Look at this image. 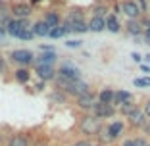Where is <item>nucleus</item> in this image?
<instances>
[{
    "mask_svg": "<svg viewBox=\"0 0 150 146\" xmlns=\"http://www.w3.org/2000/svg\"><path fill=\"white\" fill-rule=\"evenodd\" d=\"M31 75H33V71L29 67H18V69H13V81L19 83V85H27L31 81Z\"/></svg>",
    "mask_w": 150,
    "mask_h": 146,
    "instance_id": "obj_17",
    "label": "nucleus"
},
{
    "mask_svg": "<svg viewBox=\"0 0 150 146\" xmlns=\"http://www.w3.org/2000/svg\"><path fill=\"white\" fill-rule=\"evenodd\" d=\"M8 60L12 63H16L18 67H29L35 63V54L27 48H18V50H12L8 54Z\"/></svg>",
    "mask_w": 150,
    "mask_h": 146,
    "instance_id": "obj_4",
    "label": "nucleus"
},
{
    "mask_svg": "<svg viewBox=\"0 0 150 146\" xmlns=\"http://www.w3.org/2000/svg\"><path fill=\"white\" fill-rule=\"evenodd\" d=\"M18 39H21V40H33V39H35V35H33V31H31V27H29V29H23L21 35H19Z\"/></svg>",
    "mask_w": 150,
    "mask_h": 146,
    "instance_id": "obj_31",
    "label": "nucleus"
},
{
    "mask_svg": "<svg viewBox=\"0 0 150 146\" xmlns=\"http://www.w3.org/2000/svg\"><path fill=\"white\" fill-rule=\"evenodd\" d=\"M35 89H37V90H42V89H46V83H44V81H39V83L35 85Z\"/></svg>",
    "mask_w": 150,
    "mask_h": 146,
    "instance_id": "obj_42",
    "label": "nucleus"
},
{
    "mask_svg": "<svg viewBox=\"0 0 150 146\" xmlns=\"http://www.w3.org/2000/svg\"><path fill=\"white\" fill-rule=\"evenodd\" d=\"M125 33H127L129 37H135V39L142 37L144 27H142L141 19H127V23H125Z\"/></svg>",
    "mask_w": 150,
    "mask_h": 146,
    "instance_id": "obj_14",
    "label": "nucleus"
},
{
    "mask_svg": "<svg viewBox=\"0 0 150 146\" xmlns=\"http://www.w3.org/2000/svg\"><path fill=\"white\" fill-rule=\"evenodd\" d=\"M148 2H150V0H148Z\"/></svg>",
    "mask_w": 150,
    "mask_h": 146,
    "instance_id": "obj_49",
    "label": "nucleus"
},
{
    "mask_svg": "<svg viewBox=\"0 0 150 146\" xmlns=\"http://www.w3.org/2000/svg\"><path fill=\"white\" fill-rule=\"evenodd\" d=\"M40 146H50V144H40Z\"/></svg>",
    "mask_w": 150,
    "mask_h": 146,
    "instance_id": "obj_47",
    "label": "nucleus"
},
{
    "mask_svg": "<svg viewBox=\"0 0 150 146\" xmlns=\"http://www.w3.org/2000/svg\"><path fill=\"white\" fill-rule=\"evenodd\" d=\"M67 33H71V29H69V25L67 23H62L60 27H54V29H50V39H62V37H66Z\"/></svg>",
    "mask_w": 150,
    "mask_h": 146,
    "instance_id": "obj_25",
    "label": "nucleus"
},
{
    "mask_svg": "<svg viewBox=\"0 0 150 146\" xmlns=\"http://www.w3.org/2000/svg\"><path fill=\"white\" fill-rule=\"evenodd\" d=\"M144 58H146V62H148V66H150V54H146Z\"/></svg>",
    "mask_w": 150,
    "mask_h": 146,
    "instance_id": "obj_45",
    "label": "nucleus"
},
{
    "mask_svg": "<svg viewBox=\"0 0 150 146\" xmlns=\"http://www.w3.org/2000/svg\"><path fill=\"white\" fill-rule=\"evenodd\" d=\"M94 104H96V92H93V90L83 94V96H79V98H75V108L79 111H83V114H91Z\"/></svg>",
    "mask_w": 150,
    "mask_h": 146,
    "instance_id": "obj_6",
    "label": "nucleus"
},
{
    "mask_svg": "<svg viewBox=\"0 0 150 146\" xmlns=\"http://www.w3.org/2000/svg\"><path fill=\"white\" fill-rule=\"evenodd\" d=\"M146 119H148V117L144 115L142 108H137V110L133 111L129 117H125V123H127V129H129V131H141L142 125L146 123Z\"/></svg>",
    "mask_w": 150,
    "mask_h": 146,
    "instance_id": "obj_7",
    "label": "nucleus"
},
{
    "mask_svg": "<svg viewBox=\"0 0 150 146\" xmlns=\"http://www.w3.org/2000/svg\"><path fill=\"white\" fill-rule=\"evenodd\" d=\"M0 21H2V18H0Z\"/></svg>",
    "mask_w": 150,
    "mask_h": 146,
    "instance_id": "obj_48",
    "label": "nucleus"
},
{
    "mask_svg": "<svg viewBox=\"0 0 150 146\" xmlns=\"http://www.w3.org/2000/svg\"><path fill=\"white\" fill-rule=\"evenodd\" d=\"M67 100H69V96H67V94H64L62 90H56V89H54L52 92H50V102H52V104H56V106H64V104H67Z\"/></svg>",
    "mask_w": 150,
    "mask_h": 146,
    "instance_id": "obj_24",
    "label": "nucleus"
},
{
    "mask_svg": "<svg viewBox=\"0 0 150 146\" xmlns=\"http://www.w3.org/2000/svg\"><path fill=\"white\" fill-rule=\"evenodd\" d=\"M141 108H142V111H144V115L150 119V98H144V100H142V106Z\"/></svg>",
    "mask_w": 150,
    "mask_h": 146,
    "instance_id": "obj_35",
    "label": "nucleus"
},
{
    "mask_svg": "<svg viewBox=\"0 0 150 146\" xmlns=\"http://www.w3.org/2000/svg\"><path fill=\"white\" fill-rule=\"evenodd\" d=\"M102 129H104V121L94 117L93 114H83L79 119H77V133L83 138L96 140V137L102 133Z\"/></svg>",
    "mask_w": 150,
    "mask_h": 146,
    "instance_id": "obj_2",
    "label": "nucleus"
},
{
    "mask_svg": "<svg viewBox=\"0 0 150 146\" xmlns=\"http://www.w3.org/2000/svg\"><path fill=\"white\" fill-rule=\"evenodd\" d=\"M56 71H58L60 77H66V79H81V69L77 66H73V63H69V62L60 63Z\"/></svg>",
    "mask_w": 150,
    "mask_h": 146,
    "instance_id": "obj_12",
    "label": "nucleus"
},
{
    "mask_svg": "<svg viewBox=\"0 0 150 146\" xmlns=\"http://www.w3.org/2000/svg\"><path fill=\"white\" fill-rule=\"evenodd\" d=\"M125 131H127V123H125L123 119L108 121V123H104V129H102V133L96 137V142H98V144H102V146L112 144V142L119 140V138L123 137Z\"/></svg>",
    "mask_w": 150,
    "mask_h": 146,
    "instance_id": "obj_3",
    "label": "nucleus"
},
{
    "mask_svg": "<svg viewBox=\"0 0 150 146\" xmlns=\"http://www.w3.org/2000/svg\"><path fill=\"white\" fill-rule=\"evenodd\" d=\"M58 62V54L54 52H40L39 56H35V63L33 66H54Z\"/></svg>",
    "mask_w": 150,
    "mask_h": 146,
    "instance_id": "obj_15",
    "label": "nucleus"
},
{
    "mask_svg": "<svg viewBox=\"0 0 150 146\" xmlns=\"http://www.w3.org/2000/svg\"><path fill=\"white\" fill-rule=\"evenodd\" d=\"M33 13V6L29 2H13L10 6V16L16 19H27Z\"/></svg>",
    "mask_w": 150,
    "mask_h": 146,
    "instance_id": "obj_9",
    "label": "nucleus"
},
{
    "mask_svg": "<svg viewBox=\"0 0 150 146\" xmlns=\"http://www.w3.org/2000/svg\"><path fill=\"white\" fill-rule=\"evenodd\" d=\"M71 146H96V142L88 138H77L75 142H71Z\"/></svg>",
    "mask_w": 150,
    "mask_h": 146,
    "instance_id": "obj_30",
    "label": "nucleus"
},
{
    "mask_svg": "<svg viewBox=\"0 0 150 146\" xmlns=\"http://www.w3.org/2000/svg\"><path fill=\"white\" fill-rule=\"evenodd\" d=\"M93 16H98V18H106L108 16V6L106 4H96L93 8Z\"/></svg>",
    "mask_w": 150,
    "mask_h": 146,
    "instance_id": "obj_28",
    "label": "nucleus"
},
{
    "mask_svg": "<svg viewBox=\"0 0 150 146\" xmlns=\"http://www.w3.org/2000/svg\"><path fill=\"white\" fill-rule=\"evenodd\" d=\"M137 4H139V8H141L142 13H148V4H146V0H137Z\"/></svg>",
    "mask_w": 150,
    "mask_h": 146,
    "instance_id": "obj_38",
    "label": "nucleus"
},
{
    "mask_svg": "<svg viewBox=\"0 0 150 146\" xmlns=\"http://www.w3.org/2000/svg\"><path fill=\"white\" fill-rule=\"evenodd\" d=\"M88 31L91 33H102L106 29V18H98V16H93V18L87 21Z\"/></svg>",
    "mask_w": 150,
    "mask_h": 146,
    "instance_id": "obj_18",
    "label": "nucleus"
},
{
    "mask_svg": "<svg viewBox=\"0 0 150 146\" xmlns=\"http://www.w3.org/2000/svg\"><path fill=\"white\" fill-rule=\"evenodd\" d=\"M6 71H8V62L4 56H0V73H6Z\"/></svg>",
    "mask_w": 150,
    "mask_h": 146,
    "instance_id": "obj_37",
    "label": "nucleus"
},
{
    "mask_svg": "<svg viewBox=\"0 0 150 146\" xmlns=\"http://www.w3.org/2000/svg\"><path fill=\"white\" fill-rule=\"evenodd\" d=\"M148 146H150V144H148Z\"/></svg>",
    "mask_w": 150,
    "mask_h": 146,
    "instance_id": "obj_50",
    "label": "nucleus"
},
{
    "mask_svg": "<svg viewBox=\"0 0 150 146\" xmlns=\"http://www.w3.org/2000/svg\"><path fill=\"white\" fill-rule=\"evenodd\" d=\"M125 102H135V96H133V92H129V90H123V89L115 90L112 106L117 108V106H121V104H125Z\"/></svg>",
    "mask_w": 150,
    "mask_h": 146,
    "instance_id": "obj_16",
    "label": "nucleus"
},
{
    "mask_svg": "<svg viewBox=\"0 0 150 146\" xmlns=\"http://www.w3.org/2000/svg\"><path fill=\"white\" fill-rule=\"evenodd\" d=\"M121 146H135V137H127L121 140Z\"/></svg>",
    "mask_w": 150,
    "mask_h": 146,
    "instance_id": "obj_39",
    "label": "nucleus"
},
{
    "mask_svg": "<svg viewBox=\"0 0 150 146\" xmlns=\"http://www.w3.org/2000/svg\"><path fill=\"white\" fill-rule=\"evenodd\" d=\"M6 13H10V4L6 0H0V18L6 16Z\"/></svg>",
    "mask_w": 150,
    "mask_h": 146,
    "instance_id": "obj_33",
    "label": "nucleus"
},
{
    "mask_svg": "<svg viewBox=\"0 0 150 146\" xmlns=\"http://www.w3.org/2000/svg\"><path fill=\"white\" fill-rule=\"evenodd\" d=\"M69 29L73 33H87L88 31V25L87 21H79V23H73V25H69Z\"/></svg>",
    "mask_w": 150,
    "mask_h": 146,
    "instance_id": "obj_29",
    "label": "nucleus"
},
{
    "mask_svg": "<svg viewBox=\"0 0 150 146\" xmlns=\"http://www.w3.org/2000/svg\"><path fill=\"white\" fill-rule=\"evenodd\" d=\"M150 140L148 138H144L142 135H139V137H135V146H148Z\"/></svg>",
    "mask_w": 150,
    "mask_h": 146,
    "instance_id": "obj_34",
    "label": "nucleus"
},
{
    "mask_svg": "<svg viewBox=\"0 0 150 146\" xmlns=\"http://www.w3.org/2000/svg\"><path fill=\"white\" fill-rule=\"evenodd\" d=\"M133 87H137V89H146V87H150V77H135V79H133Z\"/></svg>",
    "mask_w": 150,
    "mask_h": 146,
    "instance_id": "obj_27",
    "label": "nucleus"
},
{
    "mask_svg": "<svg viewBox=\"0 0 150 146\" xmlns=\"http://www.w3.org/2000/svg\"><path fill=\"white\" fill-rule=\"evenodd\" d=\"M4 37H6V29H4V25H0V42L4 40Z\"/></svg>",
    "mask_w": 150,
    "mask_h": 146,
    "instance_id": "obj_43",
    "label": "nucleus"
},
{
    "mask_svg": "<svg viewBox=\"0 0 150 146\" xmlns=\"http://www.w3.org/2000/svg\"><path fill=\"white\" fill-rule=\"evenodd\" d=\"M141 69L146 73V71H150V66H148V63H142V66H141Z\"/></svg>",
    "mask_w": 150,
    "mask_h": 146,
    "instance_id": "obj_44",
    "label": "nucleus"
},
{
    "mask_svg": "<svg viewBox=\"0 0 150 146\" xmlns=\"http://www.w3.org/2000/svg\"><path fill=\"white\" fill-rule=\"evenodd\" d=\"M106 31H110V33L121 31V23H119L117 16H114V13H108L106 16Z\"/></svg>",
    "mask_w": 150,
    "mask_h": 146,
    "instance_id": "obj_22",
    "label": "nucleus"
},
{
    "mask_svg": "<svg viewBox=\"0 0 150 146\" xmlns=\"http://www.w3.org/2000/svg\"><path fill=\"white\" fill-rule=\"evenodd\" d=\"M131 58H133V62H137V63H141V60H142V56H141L139 52H133Z\"/></svg>",
    "mask_w": 150,
    "mask_h": 146,
    "instance_id": "obj_41",
    "label": "nucleus"
},
{
    "mask_svg": "<svg viewBox=\"0 0 150 146\" xmlns=\"http://www.w3.org/2000/svg\"><path fill=\"white\" fill-rule=\"evenodd\" d=\"M79 21H85V16L81 10H71L69 13H67V18L64 23H67V25H73V23H79Z\"/></svg>",
    "mask_w": 150,
    "mask_h": 146,
    "instance_id": "obj_26",
    "label": "nucleus"
},
{
    "mask_svg": "<svg viewBox=\"0 0 150 146\" xmlns=\"http://www.w3.org/2000/svg\"><path fill=\"white\" fill-rule=\"evenodd\" d=\"M4 146H31V140L23 133H12V135L6 137Z\"/></svg>",
    "mask_w": 150,
    "mask_h": 146,
    "instance_id": "obj_13",
    "label": "nucleus"
},
{
    "mask_svg": "<svg viewBox=\"0 0 150 146\" xmlns=\"http://www.w3.org/2000/svg\"><path fill=\"white\" fill-rule=\"evenodd\" d=\"M91 114H93L94 117H98L100 121H106V119L115 117V115H117V110H115L112 104H100V102L96 100V104H94V108H93Z\"/></svg>",
    "mask_w": 150,
    "mask_h": 146,
    "instance_id": "obj_5",
    "label": "nucleus"
},
{
    "mask_svg": "<svg viewBox=\"0 0 150 146\" xmlns=\"http://www.w3.org/2000/svg\"><path fill=\"white\" fill-rule=\"evenodd\" d=\"M137 108L139 106H137V100H135V102H125V104L117 106L115 110H117V115H121V117H129V115L137 110Z\"/></svg>",
    "mask_w": 150,
    "mask_h": 146,
    "instance_id": "obj_23",
    "label": "nucleus"
},
{
    "mask_svg": "<svg viewBox=\"0 0 150 146\" xmlns=\"http://www.w3.org/2000/svg\"><path fill=\"white\" fill-rule=\"evenodd\" d=\"M37 2H40V0H31V2H29V4H37Z\"/></svg>",
    "mask_w": 150,
    "mask_h": 146,
    "instance_id": "obj_46",
    "label": "nucleus"
},
{
    "mask_svg": "<svg viewBox=\"0 0 150 146\" xmlns=\"http://www.w3.org/2000/svg\"><path fill=\"white\" fill-rule=\"evenodd\" d=\"M33 73L39 77V81H44V83L54 81L58 75V71L54 66H33Z\"/></svg>",
    "mask_w": 150,
    "mask_h": 146,
    "instance_id": "obj_11",
    "label": "nucleus"
},
{
    "mask_svg": "<svg viewBox=\"0 0 150 146\" xmlns=\"http://www.w3.org/2000/svg\"><path fill=\"white\" fill-rule=\"evenodd\" d=\"M4 29H6V35L16 37V39H18V37L21 35L23 29H29V21H27V19H16V18H10L8 21H6Z\"/></svg>",
    "mask_w": 150,
    "mask_h": 146,
    "instance_id": "obj_8",
    "label": "nucleus"
},
{
    "mask_svg": "<svg viewBox=\"0 0 150 146\" xmlns=\"http://www.w3.org/2000/svg\"><path fill=\"white\" fill-rule=\"evenodd\" d=\"M66 46H67V48H81V46H83V40L69 39V40H66Z\"/></svg>",
    "mask_w": 150,
    "mask_h": 146,
    "instance_id": "obj_32",
    "label": "nucleus"
},
{
    "mask_svg": "<svg viewBox=\"0 0 150 146\" xmlns=\"http://www.w3.org/2000/svg\"><path fill=\"white\" fill-rule=\"evenodd\" d=\"M114 94H115V89L104 87V89H100L96 92V100L100 102V104H112V102H114Z\"/></svg>",
    "mask_w": 150,
    "mask_h": 146,
    "instance_id": "obj_20",
    "label": "nucleus"
},
{
    "mask_svg": "<svg viewBox=\"0 0 150 146\" xmlns=\"http://www.w3.org/2000/svg\"><path fill=\"white\" fill-rule=\"evenodd\" d=\"M119 8H121V13H123L127 19H141V16H142L137 0H123V2L119 4Z\"/></svg>",
    "mask_w": 150,
    "mask_h": 146,
    "instance_id": "obj_10",
    "label": "nucleus"
},
{
    "mask_svg": "<svg viewBox=\"0 0 150 146\" xmlns=\"http://www.w3.org/2000/svg\"><path fill=\"white\" fill-rule=\"evenodd\" d=\"M31 31H33V35H35V37H42V39H44V37L50 35V27L40 19V21H37V23H33V25H31Z\"/></svg>",
    "mask_w": 150,
    "mask_h": 146,
    "instance_id": "obj_21",
    "label": "nucleus"
},
{
    "mask_svg": "<svg viewBox=\"0 0 150 146\" xmlns=\"http://www.w3.org/2000/svg\"><path fill=\"white\" fill-rule=\"evenodd\" d=\"M52 83H54V89L56 90H62L64 94H67L73 100L83 96V94H87V92H91V85L83 79H66V77L56 75V79Z\"/></svg>",
    "mask_w": 150,
    "mask_h": 146,
    "instance_id": "obj_1",
    "label": "nucleus"
},
{
    "mask_svg": "<svg viewBox=\"0 0 150 146\" xmlns=\"http://www.w3.org/2000/svg\"><path fill=\"white\" fill-rule=\"evenodd\" d=\"M42 21L46 23L50 29H54V27H60V25H62L60 12H56V10H50V12H46V13H44V18H42Z\"/></svg>",
    "mask_w": 150,
    "mask_h": 146,
    "instance_id": "obj_19",
    "label": "nucleus"
},
{
    "mask_svg": "<svg viewBox=\"0 0 150 146\" xmlns=\"http://www.w3.org/2000/svg\"><path fill=\"white\" fill-rule=\"evenodd\" d=\"M142 39H144V44L150 46V27H146L144 33H142Z\"/></svg>",
    "mask_w": 150,
    "mask_h": 146,
    "instance_id": "obj_40",
    "label": "nucleus"
},
{
    "mask_svg": "<svg viewBox=\"0 0 150 146\" xmlns=\"http://www.w3.org/2000/svg\"><path fill=\"white\" fill-rule=\"evenodd\" d=\"M141 133H142L144 138H150V119H146V123L142 125V129H141Z\"/></svg>",
    "mask_w": 150,
    "mask_h": 146,
    "instance_id": "obj_36",
    "label": "nucleus"
}]
</instances>
